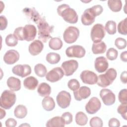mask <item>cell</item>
I'll return each instance as SVG.
<instances>
[{
  "mask_svg": "<svg viewBox=\"0 0 127 127\" xmlns=\"http://www.w3.org/2000/svg\"><path fill=\"white\" fill-rule=\"evenodd\" d=\"M32 21L36 23L38 28V38L43 42L46 43L51 38V34L54 30V26H50L46 20L40 14Z\"/></svg>",
  "mask_w": 127,
  "mask_h": 127,
  "instance_id": "1",
  "label": "cell"
},
{
  "mask_svg": "<svg viewBox=\"0 0 127 127\" xmlns=\"http://www.w3.org/2000/svg\"><path fill=\"white\" fill-rule=\"evenodd\" d=\"M57 12L65 21L68 23L74 24L78 21V15L75 10L66 4L59 5L57 8Z\"/></svg>",
  "mask_w": 127,
  "mask_h": 127,
  "instance_id": "2",
  "label": "cell"
},
{
  "mask_svg": "<svg viewBox=\"0 0 127 127\" xmlns=\"http://www.w3.org/2000/svg\"><path fill=\"white\" fill-rule=\"evenodd\" d=\"M117 73L115 69L110 68L107 69L104 74L99 75L97 85L102 87H106L111 84L116 79Z\"/></svg>",
  "mask_w": 127,
  "mask_h": 127,
  "instance_id": "3",
  "label": "cell"
},
{
  "mask_svg": "<svg viewBox=\"0 0 127 127\" xmlns=\"http://www.w3.org/2000/svg\"><path fill=\"white\" fill-rule=\"evenodd\" d=\"M16 100V95L13 91L5 90L0 98V106L2 108L8 110L14 105Z\"/></svg>",
  "mask_w": 127,
  "mask_h": 127,
  "instance_id": "4",
  "label": "cell"
},
{
  "mask_svg": "<svg viewBox=\"0 0 127 127\" xmlns=\"http://www.w3.org/2000/svg\"><path fill=\"white\" fill-rule=\"evenodd\" d=\"M79 36V29L74 26H69L65 29L63 34L64 41L67 44L75 42Z\"/></svg>",
  "mask_w": 127,
  "mask_h": 127,
  "instance_id": "5",
  "label": "cell"
},
{
  "mask_svg": "<svg viewBox=\"0 0 127 127\" xmlns=\"http://www.w3.org/2000/svg\"><path fill=\"white\" fill-rule=\"evenodd\" d=\"M105 35V29L102 24L97 23L92 27L90 32V37L94 43L101 41Z\"/></svg>",
  "mask_w": 127,
  "mask_h": 127,
  "instance_id": "6",
  "label": "cell"
},
{
  "mask_svg": "<svg viewBox=\"0 0 127 127\" xmlns=\"http://www.w3.org/2000/svg\"><path fill=\"white\" fill-rule=\"evenodd\" d=\"M85 50L81 46L73 45L68 47L65 50L66 55L69 58H81L85 55Z\"/></svg>",
  "mask_w": 127,
  "mask_h": 127,
  "instance_id": "7",
  "label": "cell"
},
{
  "mask_svg": "<svg viewBox=\"0 0 127 127\" xmlns=\"http://www.w3.org/2000/svg\"><path fill=\"white\" fill-rule=\"evenodd\" d=\"M57 102L58 105L62 109L68 107L71 101L70 94L64 90L60 92L56 97Z\"/></svg>",
  "mask_w": 127,
  "mask_h": 127,
  "instance_id": "8",
  "label": "cell"
},
{
  "mask_svg": "<svg viewBox=\"0 0 127 127\" xmlns=\"http://www.w3.org/2000/svg\"><path fill=\"white\" fill-rule=\"evenodd\" d=\"M100 96L103 103L107 106L112 105L115 102V95L109 89L103 88L101 89L100 91Z\"/></svg>",
  "mask_w": 127,
  "mask_h": 127,
  "instance_id": "9",
  "label": "cell"
},
{
  "mask_svg": "<svg viewBox=\"0 0 127 127\" xmlns=\"http://www.w3.org/2000/svg\"><path fill=\"white\" fill-rule=\"evenodd\" d=\"M61 66L65 75L68 76L76 70L78 67V63L75 60H71L63 62Z\"/></svg>",
  "mask_w": 127,
  "mask_h": 127,
  "instance_id": "10",
  "label": "cell"
},
{
  "mask_svg": "<svg viewBox=\"0 0 127 127\" xmlns=\"http://www.w3.org/2000/svg\"><path fill=\"white\" fill-rule=\"evenodd\" d=\"M64 74V72L62 68L56 67L50 70L46 74V78L50 82H55L61 79Z\"/></svg>",
  "mask_w": 127,
  "mask_h": 127,
  "instance_id": "11",
  "label": "cell"
},
{
  "mask_svg": "<svg viewBox=\"0 0 127 127\" xmlns=\"http://www.w3.org/2000/svg\"><path fill=\"white\" fill-rule=\"evenodd\" d=\"M82 81L85 83L89 85H93L96 83L98 80L97 74L89 70H85L82 71L80 75Z\"/></svg>",
  "mask_w": 127,
  "mask_h": 127,
  "instance_id": "12",
  "label": "cell"
},
{
  "mask_svg": "<svg viewBox=\"0 0 127 127\" xmlns=\"http://www.w3.org/2000/svg\"><path fill=\"white\" fill-rule=\"evenodd\" d=\"M101 103L98 98L92 97L85 105V110L89 114H94L100 110Z\"/></svg>",
  "mask_w": 127,
  "mask_h": 127,
  "instance_id": "13",
  "label": "cell"
},
{
  "mask_svg": "<svg viewBox=\"0 0 127 127\" xmlns=\"http://www.w3.org/2000/svg\"><path fill=\"white\" fill-rule=\"evenodd\" d=\"M96 16L97 15L92 7L86 9L81 17V22L84 25H90L94 22Z\"/></svg>",
  "mask_w": 127,
  "mask_h": 127,
  "instance_id": "14",
  "label": "cell"
},
{
  "mask_svg": "<svg viewBox=\"0 0 127 127\" xmlns=\"http://www.w3.org/2000/svg\"><path fill=\"white\" fill-rule=\"evenodd\" d=\"M12 72L19 76L24 77L31 73V68L28 64H17L13 66L12 69Z\"/></svg>",
  "mask_w": 127,
  "mask_h": 127,
  "instance_id": "15",
  "label": "cell"
},
{
  "mask_svg": "<svg viewBox=\"0 0 127 127\" xmlns=\"http://www.w3.org/2000/svg\"><path fill=\"white\" fill-rule=\"evenodd\" d=\"M91 94L90 89L86 86L79 87L77 90L73 91L74 98L77 101H81L89 97Z\"/></svg>",
  "mask_w": 127,
  "mask_h": 127,
  "instance_id": "16",
  "label": "cell"
},
{
  "mask_svg": "<svg viewBox=\"0 0 127 127\" xmlns=\"http://www.w3.org/2000/svg\"><path fill=\"white\" fill-rule=\"evenodd\" d=\"M19 59V53L15 50L7 51L3 56L4 62L8 64H12L17 62Z\"/></svg>",
  "mask_w": 127,
  "mask_h": 127,
  "instance_id": "17",
  "label": "cell"
},
{
  "mask_svg": "<svg viewBox=\"0 0 127 127\" xmlns=\"http://www.w3.org/2000/svg\"><path fill=\"white\" fill-rule=\"evenodd\" d=\"M109 64L107 60L104 57H99L96 58L94 62V67L96 70L99 72H104L107 69Z\"/></svg>",
  "mask_w": 127,
  "mask_h": 127,
  "instance_id": "18",
  "label": "cell"
},
{
  "mask_svg": "<svg viewBox=\"0 0 127 127\" xmlns=\"http://www.w3.org/2000/svg\"><path fill=\"white\" fill-rule=\"evenodd\" d=\"M24 40L29 42L33 40L37 34L36 27L32 24H26L24 27Z\"/></svg>",
  "mask_w": 127,
  "mask_h": 127,
  "instance_id": "19",
  "label": "cell"
},
{
  "mask_svg": "<svg viewBox=\"0 0 127 127\" xmlns=\"http://www.w3.org/2000/svg\"><path fill=\"white\" fill-rule=\"evenodd\" d=\"M44 45L39 40H35L29 46L28 51L30 54L33 56H36L40 54L43 50Z\"/></svg>",
  "mask_w": 127,
  "mask_h": 127,
  "instance_id": "20",
  "label": "cell"
},
{
  "mask_svg": "<svg viewBox=\"0 0 127 127\" xmlns=\"http://www.w3.org/2000/svg\"><path fill=\"white\" fill-rule=\"evenodd\" d=\"M7 85L13 91H17L21 88V81L19 79L13 76L9 77L7 80Z\"/></svg>",
  "mask_w": 127,
  "mask_h": 127,
  "instance_id": "21",
  "label": "cell"
},
{
  "mask_svg": "<svg viewBox=\"0 0 127 127\" xmlns=\"http://www.w3.org/2000/svg\"><path fill=\"white\" fill-rule=\"evenodd\" d=\"M38 84V80L34 76H29L26 78L23 81V85L24 87L30 90L35 89Z\"/></svg>",
  "mask_w": 127,
  "mask_h": 127,
  "instance_id": "22",
  "label": "cell"
},
{
  "mask_svg": "<svg viewBox=\"0 0 127 127\" xmlns=\"http://www.w3.org/2000/svg\"><path fill=\"white\" fill-rule=\"evenodd\" d=\"M65 122L62 117H54L49 120L46 123L47 127H64Z\"/></svg>",
  "mask_w": 127,
  "mask_h": 127,
  "instance_id": "23",
  "label": "cell"
},
{
  "mask_svg": "<svg viewBox=\"0 0 127 127\" xmlns=\"http://www.w3.org/2000/svg\"><path fill=\"white\" fill-rule=\"evenodd\" d=\"M37 92L39 95L42 97L48 96L51 92V86L46 82H42L38 87Z\"/></svg>",
  "mask_w": 127,
  "mask_h": 127,
  "instance_id": "24",
  "label": "cell"
},
{
  "mask_svg": "<svg viewBox=\"0 0 127 127\" xmlns=\"http://www.w3.org/2000/svg\"><path fill=\"white\" fill-rule=\"evenodd\" d=\"M107 46L105 42L100 41L97 43H93L92 46V51L94 54H100L104 53L106 51Z\"/></svg>",
  "mask_w": 127,
  "mask_h": 127,
  "instance_id": "25",
  "label": "cell"
},
{
  "mask_svg": "<svg viewBox=\"0 0 127 127\" xmlns=\"http://www.w3.org/2000/svg\"><path fill=\"white\" fill-rule=\"evenodd\" d=\"M42 105L44 109L47 111H51L55 107V103L53 98L49 96H46L43 99Z\"/></svg>",
  "mask_w": 127,
  "mask_h": 127,
  "instance_id": "26",
  "label": "cell"
},
{
  "mask_svg": "<svg viewBox=\"0 0 127 127\" xmlns=\"http://www.w3.org/2000/svg\"><path fill=\"white\" fill-rule=\"evenodd\" d=\"M27 114L26 107L23 105H17L14 111V114L15 117L18 119H23L25 118Z\"/></svg>",
  "mask_w": 127,
  "mask_h": 127,
  "instance_id": "27",
  "label": "cell"
},
{
  "mask_svg": "<svg viewBox=\"0 0 127 127\" xmlns=\"http://www.w3.org/2000/svg\"><path fill=\"white\" fill-rule=\"evenodd\" d=\"M63 43L62 40L58 37L52 38L49 42V47L54 50H59L63 46Z\"/></svg>",
  "mask_w": 127,
  "mask_h": 127,
  "instance_id": "28",
  "label": "cell"
},
{
  "mask_svg": "<svg viewBox=\"0 0 127 127\" xmlns=\"http://www.w3.org/2000/svg\"><path fill=\"white\" fill-rule=\"evenodd\" d=\"M108 5L112 11L118 12L122 9V2L121 0H109Z\"/></svg>",
  "mask_w": 127,
  "mask_h": 127,
  "instance_id": "29",
  "label": "cell"
},
{
  "mask_svg": "<svg viewBox=\"0 0 127 127\" xmlns=\"http://www.w3.org/2000/svg\"><path fill=\"white\" fill-rule=\"evenodd\" d=\"M75 120L77 125L79 126H84L87 123L88 118L83 112H78L75 115Z\"/></svg>",
  "mask_w": 127,
  "mask_h": 127,
  "instance_id": "30",
  "label": "cell"
},
{
  "mask_svg": "<svg viewBox=\"0 0 127 127\" xmlns=\"http://www.w3.org/2000/svg\"><path fill=\"white\" fill-rule=\"evenodd\" d=\"M46 59L49 64H58L60 62L61 60V56L58 53L51 52L47 55Z\"/></svg>",
  "mask_w": 127,
  "mask_h": 127,
  "instance_id": "31",
  "label": "cell"
},
{
  "mask_svg": "<svg viewBox=\"0 0 127 127\" xmlns=\"http://www.w3.org/2000/svg\"><path fill=\"white\" fill-rule=\"evenodd\" d=\"M34 71L37 76L43 77L47 74V68L44 64H38L34 66Z\"/></svg>",
  "mask_w": 127,
  "mask_h": 127,
  "instance_id": "32",
  "label": "cell"
},
{
  "mask_svg": "<svg viewBox=\"0 0 127 127\" xmlns=\"http://www.w3.org/2000/svg\"><path fill=\"white\" fill-rule=\"evenodd\" d=\"M105 29L109 34H115L116 33V23L113 20L108 21L105 24Z\"/></svg>",
  "mask_w": 127,
  "mask_h": 127,
  "instance_id": "33",
  "label": "cell"
},
{
  "mask_svg": "<svg viewBox=\"0 0 127 127\" xmlns=\"http://www.w3.org/2000/svg\"><path fill=\"white\" fill-rule=\"evenodd\" d=\"M127 18L121 21L118 25V31L119 33L126 35L127 34Z\"/></svg>",
  "mask_w": 127,
  "mask_h": 127,
  "instance_id": "34",
  "label": "cell"
},
{
  "mask_svg": "<svg viewBox=\"0 0 127 127\" xmlns=\"http://www.w3.org/2000/svg\"><path fill=\"white\" fill-rule=\"evenodd\" d=\"M5 44L9 47H14L18 43V40L15 37L13 34H9L5 38Z\"/></svg>",
  "mask_w": 127,
  "mask_h": 127,
  "instance_id": "35",
  "label": "cell"
},
{
  "mask_svg": "<svg viewBox=\"0 0 127 127\" xmlns=\"http://www.w3.org/2000/svg\"><path fill=\"white\" fill-rule=\"evenodd\" d=\"M23 28V27H18L14 30L13 35L18 40H25Z\"/></svg>",
  "mask_w": 127,
  "mask_h": 127,
  "instance_id": "36",
  "label": "cell"
},
{
  "mask_svg": "<svg viewBox=\"0 0 127 127\" xmlns=\"http://www.w3.org/2000/svg\"><path fill=\"white\" fill-rule=\"evenodd\" d=\"M118 55V51L113 48H109L106 52V57L107 59L111 61L116 60L117 58Z\"/></svg>",
  "mask_w": 127,
  "mask_h": 127,
  "instance_id": "37",
  "label": "cell"
},
{
  "mask_svg": "<svg viewBox=\"0 0 127 127\" xmlns=\"http://www.w3.org/2000/svg\"><path fill=\"white\" fill-rule=\"evenodd\" d=\"M90 126L91 127H102L103 121L102 119L98 117H94L90 120Z\"/></svg>",
  "mask_w": 127,
  "mask_h": 127,
  "instance_id": "38",
  "label": "cell"
},
{
  "mask_svg": "<svg viewBox=\"0 0 127 127\" xmlns=\"http://www.w3.org/2000/svg\"><path fill=\"white\" fill-rule=\"evenodd\" d=\"M68 87L72 91H76L80 87V84L76 79H71L67 83Z\"/></svg>",
  "mask_w": 127,
  "mask_h": 127,
  "instance_id": "39",
  "label": "cell"
},
{
  "mask_svg": "<svg viewBox=\"0 0 127 127\" xmlns=\"http://www.w3.org/2000/svg\"><path fill=\"white\" fill-rule=\"evenodd\" d=\"M115 45L118 49L120 50L124 49L127 46V41L124 38L119 37L115 40Z\"/></svg>",
  "mask_w": 127,
  "mask_h": 127,
  "instance_id": "40",
  "label": "cell"
},
{
  "mask_svg": "<svg viewBox=\"0 0 127 127\" xmlns=\"http://www.w3.org/2000/svg\"><path fill=\"white\" fill-rule=\"evenodd\" d=\"M117 112L118 113L121 115L122 117L125 120H127V104H120L117 109Z\"/></svg>",
  "mask_w": 127,
  "mask_h": 127,
  "instance_id": "41",
  "label": "cell"
},
{
  "mask_svg": "<svg viewBox=\"0 0 127 127\" xmlns=\"http://www.w3.org/2000/svg\"><path fill=\"white\" fill-rule=\"evenodd\" d=\"M119 101L121 104L127 103V89H122L119 93L118 95Z\"/></svg>",
  "mask_w": 127,
  "mask_h": 127,
  "instance_id": "42",
  "label": "cell"
},
{
  "mask_svg": "<svg viewBox=\"0 0 127 127\" xmlns=\"http://www.w3.org/2000/svg\"><path fill=\"white\" fill-rule=\"evenodd\" d=\"M62 118L64 119L65 124L69 125L72 122V114L68 112L64 113L62 115Z\"/></svg>",
  "mask_w": 127,
  "mask_h": 127,
  "instance_id": "43",
  "label": "cell"
},
{
  "mask_svg": "<svg viewBox=\"0 0 127 127\" xmlns=\"http://www.w3.org/2000/svg\"><path fill=\"white\" fill-rule=\"evenodd\" d=\"M108 126L110 127H119L120 126V122L117 119L113 118L109 121Z\"/></svg>",
  "mask_w": 127,
  "mask_h": 127,
  "instance_id": "44",
  "label": "cell"
},
{
  "mask_svg": "<svg viewBox=\"0 0 127 127\" xmlns=\"http://www.w3.org/2000/svg\"><path fill=\"white\" fill-rule=\"evenodd\" d=\"M0 30H4L7 25V20L6 18L4 15H1L0 16Z\"/></svg>",
  "mask_w": 127,
  "mask_h": 127,
  "instance_id": "45",
  "label": "cell"
},
{
  "mask_svg": "<svg viewBox=\"0 0 127 127\" xmlns=\"http://www.w3.org/2000/svg\"><path fill=\"white\" fill-rule=\"evenodd\" d=\"M5 124L7 127H14L17 125V122L13 118H8L6 120Z\"/></svg>",
  "mask_w": 127,
  "mask_h": 127,
  "instance_id": "46",
  "label": "cell"
},
{
  "mask_svg": "<svg viewBox=\"0 0 127 127\" xmlns=\"http://www.w3.org/2000/svg\"><path fill=\"white\" fill-rule=\"evenodd\" d=\"M127 71H123L120 76V79L121 81L125 84L127 83Z\"/></svg>",
  "mask_w": 127,
  "mask_h": 127,
  "instance_id": "47",
  "label": "cell"
},
{
  "mask_svg": "<svg viewBox=\"0 0 127 127\" xmlns=\"http://www.w3.org/2000/svg\"><path fill=\"white\" fill-rule=\"evenodd\" d=\"M120 58L122 61L124 62H127V52L126 51L121 53L120 55Z\"/></svg>",
  "mask_w": 127,
  "mask_h": 127,
  "instance_id": "48",
  "label": "cell"
},
{
  "mask_svg": "<svg viewBox=\"0 0 127 127\" xmlns=\"http://www.w3.org/2000/svg\"><path fill=\"white\" fill-rule=\"evenodd\" d=\"M1 111V113H0V119H2L3 117H5V112L4 110H2V108L0 109Z\"/></svg>",
  "mask_w": 127,
  "mask_h": 127,
  "instance_id": "49",
  "label": "cell"
}]
</instances>
